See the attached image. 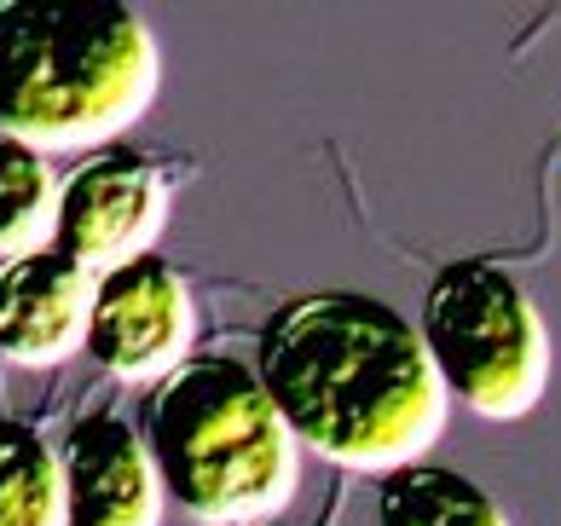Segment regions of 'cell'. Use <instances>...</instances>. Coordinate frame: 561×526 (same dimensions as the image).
I'll return each mask as SVG.
<instances>
[{"instance_id":"cell-1","label":"cell","mask_w":561,"mask_h":526,"mask_svg":"<svg viewBox=\"0 0 561 526\" xmlns=\"http://www.w3.org/2000/svg\"><path fill=\"white\" fill-rule=\"evenodd\" d=\"M255 370L296 439L336 469H411L446 434L451 393L423 330L359 289L284 301L261 324Z\"/></svg>"},{"instance_id":"cell-3","label":"cell","mask_w":561,"mask_h":526,"mask_svg":"<svg viewBox=\"0 0 561 526\" xmlns=\"http://www.w3.org/2000/svg\"><path fill=\"white\" fill-rule=\"evenodd\" d=\"M162 492L197 526H261L301 487V439L261 370L203 353L162 376L139 411Z\"/></svg>"},{"instance_id":"cell-6","label":"cell","mask_w":561,"mask_h":526,"mask_svg":"<svg viewBox=\"0 0 561 526\" xmlns=\"http://www.w3.org/2000/svg\"><path fill=\"white\" fill-rule=\"evenodd\" d=\"M192 335H197L192 289L162 255L128 261L99 278L88 353L111 376H122V382H162V376H174L185 365Z\"/></svg>"},{"instance_id":"cell-9","label":"cell","mask_w":561,"mask_h":526,"mask_svg":"<svg viewBox=\"0 0 561 526\" xmlns=\"http://www.w3.org/2000/svg\"><path fill=\"white\" fill-rule=\"evenodd\" d=\"M377 521L382 526H510L486 487L446 462H411V469L382 474L377 492Z\"/></svg>"},{"instance_id":"cell-2","label":"cell","mask_w":561,"mask_h":526,"mask_svg":"<svg viewBox=\"0 0 561 526\" xmlns=\"http://www.w3.org/2000/svg\"><path fill=\"white\" fill-rule=\"evenodd\" d=\"M162 47L122 0H0V134L93 151L151 111Z\"/></svg>"},{"instance_id":"cell-4","label":"cell","mask_w":561,"mask_h":526,"mask_svg":"<svg viewBox=\"0 0 561 526\" xmlns=\"http://www.w3.org/2000/svg\"><path fill=\"white\" fill-rule=\"evenodd\" d=\"M417 330L446 393L481 423H522L550 388L545 312L492 261H451L428 284Z\"/></svg>"},{"instance_id":"cell-5","label":"cell","mask_w":561,"mask_h":526,"mask_svg":"<svg viewBox=\"0 0 561 526\" xmlns=\"http://www.w3.org/2000/svg\"><path fill=\"white\" fill-rule=\"evenodd\" d=\"M169 226V180L139 151H99L65 180L58 197V255L88 266L93 278L157 255V238Z\"/></svg>"},{"instance_id":"cell-10","label":"cell","mask_w":561,"mask_h":526,"mask_svg":"<svg viewBox=\"0 0 561 526\" xmlns=\"http://www.w3.org/2000/svg\"><path fill=\"white\" fill-rule=\"evenodd\" d=\"M0 526H70L65 462L18 416H0Z\"/></svg>"},{"instance_id":"cell-8","label":"cell","mask_w":561,"mask_h":526,"mask_svg":"<svg viewBox=\"0 0 561 526\" xmlns=\"http://www.w3.org/2000/svg\"><path fill=\"white\" fill-rule=\"evenodd\" d=\"M99 278L58 249L0 266V353L18 365H65L76 347H88Z\"/></svg>"},{"instance_id":"cell-7","label":"cell","mask_w":561,"mask_h":526,"mask_svg":"<svg viewBox=\"0 0 561 526\" xmlns=\"http://www.w3.org/2000/svg\"><path fill=\"white\" fill-rule=\"evenodd\" d=\"M65 503L70 526H162V474L145 434L122 416H81L65 439Z\"/></svg>"},{"instance_id":"cell-11","label":"cell","mask_w":561,"mask_h":526,"mask_svg":"<svg viewBox=\"0 0 561 526\" xmlns=\"http://www.w3.org/2000/svg\"><path fill=\"white\" fill-rule=\"evenodd\" d=\"M58 197L65 185L41 151L0 134V255L24 261L58 243Z\"/></svg>"}]
</instances>
